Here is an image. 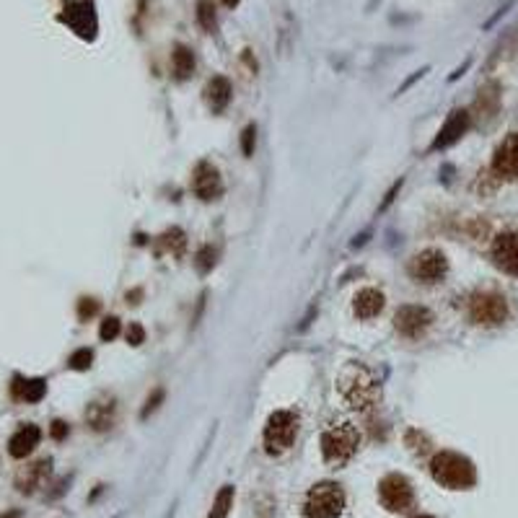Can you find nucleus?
<instances>
[{"label": "nucleus", "mask_w": 518, "mask_h": 518, "mask_svg": "<svg viewBox=\"0 0 518 518\" xmlns=\"http://www.w3.org/2000/svg\"><path fill=\"white\" fill-rule=\"evenodd\" d=\"M430 474L446 490H469L477 482L474 464L466 456L456 453V451H440V453H436L433 462H430Z\"/></svg>", "instance_id": "nucleus-2"}, {"label": "nucleus", "mask_w": 518, "mask_h": 518, "mask_svg": "<svg viewBox=\"0 0 518 518\" xmlns=\"http://www.w3.org/2000/svg\"><path fill=\"white\" fill-rule=\"evenodd\" d=\"M49 433H52V438H55V440L68 438V423H63V420H55V423H52V428H49Z\"/></svg>", "instance_id": "nucleus-29"}, {"label": "nucleus", "mask_w": 518, "mask_h": 518, "mask_svg": "<svg viewBox=\"0 0 518 518\" xmlns=\"http://www.w3.org/2000/svg\"><path fill=\"white\" fill-rule=\"evenodd\" d=\"M52 472V462L49 459H42V462H34L29 466H23L21 472L16 474V490L19 493H26L32 495L36 487H42L47 482V477Z\"/></svg>", "instance_id": "nucleus-15"}, {"label": "nucleus", "mask_w": 518, "mask_h": 518, "mask_svg": "<svg viewBox=\"0 0 518 518\" xmlns=\"http://www.w3.org/2000/svg\"><path fill=\"white\" fill-rule=\"evenodd\" d=\"M298 425H301V420L291 409L272 412L267 417V425H264V449H267V453L278 456V453L291 449L295 436H298Z\"/></svg>", "instance_id": "nucleus-5"}, {"label": "nucleus", "mask_w": 518, "mask_h": 518, "mask_svg": "<svg viewBox=\"0 0 518 518\" xmlns=\"http://www.w3.org/2000/svg\"><path fill=\"white\" fill-rule=\"evenodd\" d=\"M96 308H99V304H96L93 298H83V301H80V319L93 316V314H96Z\"/></svg>", "instance_id": "nucleus-30"}, {"label": "nucleus", "mask_w": 518, "mask_h": 518, "mask_svg": "<svg viewBox=\"0 0 518 518\" xmlns=\"http://www.w3.org/2000/svg\"><path fill=\"white\" fill-rule=\"evenodd\" d=\"M254 143H257V127L249 124L247 130L241 133V150H244V156H251V153H254Z\"/></svg>", "instance_id": "nucleus-26"}, {"label": "nucleus", "mask_w": 518, "mask_h": 518, "mask_svg": "<svg viewBox=\"0 0 518 518\" xmlns=\"http://www.w3.org/2000/svg\"><path fill=\"white\" fill-rule=\"evenodd\" d=\"M415 518H433V516H415Z\"/></svg>", "instance_id": "nucleus-34"}, {"label": "nucleus", "mask_w": 518, "mask_h": 518, "mask_svg": "<svg viewBox=\"0 0 518 518\" xmlns=\"http://www.w3.org/2000/svg\"><path fill=\"white\" fill-rule=\"evenodd\" d=\"M446 272H449V259L438 249H425L409 262V275L417 282H438L446 278Z\"/></svg>", "instance_id": "nucleus-8"}, {"label": "nucleus", "mask_w": 518, "mask_h": 518, "mask_svg": "<svg viewBox=\"0 0 518 518\" xmlns=\"http://www.w3.org/2000/svg\"><path fill=\"white\" fill-rule=\"evenodd\" d=\"M493 169L497 177H506V179H518V133L508 135L495 150L493 158Z\"/></svg>", "instance_id": "nucleus-13"}, {"label": "nucleus", "mask_w": 518, "mask_h": 518, "mask_svg": "<svg viewBox=\"0 0 518 518\" xmlns=\"http://www.w3.org/2000/svg\"><path fill=\"white\" fill-rule=\"evenodd\" d=\"M358 449H361V433L348 420L332 423L322 433V453H324V462L332 466H342L345 462H350L358 453Z\"/></svg>", "instance_id": "nucleus-3"}, {"label": "nucleus", "mask_w": 518, "mask_h": 518, "mask_svg": "<svg viewBox=\"0 0 518 518\" xmlns=\"http://www.w3.org/2000/svg\"><path fill=\"white\" fill-rule=\"evenodd\" d=\"M215 249L213 247H203L200 251H197V257H194V267H197V272L200 275H207V272L215 267Z\"/></svg>", "instance_id": "nucleus-23"}, {"label": "nucleus", "mask_w": 518, "mask_h": 518, "mask_svg": "<svg viewBox=\"0 0 518 518\" xmlns=\"http://www.w3.org/2000/svg\"><path fill=\"white\" fill-rule=\"evenodd\" d=\"M337 386L339 394L345 396V402L355 409H361V412H368L371 407L379 405V396H381L379 381L361 363H350L348 368L339 373Z\"/></svg>", "instance_id": "nucleus-1"}, {"label": "nucleus", "mask_w": 518, "mask_h": 518, "mask_svg": "<svg viewBox=\"0 0 518 518\" xmlns=\"http://www.w3.org/2000/svg\"><path fill=\"white\" fill-rule=\"evenodd\" d=\"M91 361H93V352H91L89 348H80L70 355L68 365L73 371H86V368H91Z\"/></svg>", "instance_id": "nucleus-24"}, {"label": "nucleus", "mask_w": 518, "mask_h": 518, "mask_svg": "<svg viewBox=\"0 0 518 518\" xmlns=\"http://www.w3.org/2000/svg\"><path fill=\"white\" fill-rule=\"evenodd\" d=\"M493 262L506 275L518 278V231L500 234L493 244Z\"/></svg>", "instance_id": "nucleus-11"}, {"label": "nucleus", "mask_w": 518, "mask_h": 518, "mask_svg": "<svg viewBox=\"0 0 518 518\" xmlns=\"http://www.w3.org/2000/svg\"><path fill=\"white\" fill-rule=\"evenodd\" d=\"M127 342H130V345H135V348L146 342V329L140 327L137 322H130V327H127Z\"/></svg>", "instance_id": "nucleus-28"}, {"label": "nucleus", "mask_w": 518, "mask_h": 518, "mask_svg": "<svg viewBox=\"0 0 518 518\" xmlns=\"http://www.w3.org/2000/svg\"><path fill=\"white\" fill-rule=\"evenodd\" d=\"M469 124H472V114L466 112V109H456V112L449 114V120H446V124L438 130V135H436V140H433V150H443V148L453 146L456 140H462V135L469 130Z\"/></svg>", "instance_id": "nucleus-12"}, {"label": "nucleus", "mask_w": 518, "mask_h": 518, "mask_svg": "<svg viewBox=\"0 0 518 518\" xmlns=\"http://www.w3.org/2000/svg\"><path fill=\"white\" fill-rule=\"evenodd\" d=\"M197 21H200V26H203L207 34H213L215 29H218L213 0H200V3H197Z\"/></svg>", "instance_id": "nucleus-22"}, {"label": "nucleus", "mask_w": 518, "mask_h": 518, "mask_svg": "<svg viewBox=\"0 0 518 518\" xmlns=\"http://www.w3.org/2000/svg\"><path fill=\"white\" fill-rule=\"evenodd\" d=\"M120 329H122L120 319H117V316H106L102 322V327H99V337H102L104 342H112V339L120 335Z\"/></svg>", "instance_id": "nucleus-25"}, {"label": "nucleus", "mask_w": 518, "mask_h": 518, "mask_svg": "<svg viewBox=\"0 0 518 518\" xmlns=\"http://www.w3.org/2000/svg\"><path fill=\"white\" fill-rule=\"evenodd\" d=\"M117 420V399L109 394L93 399L89 407H86V423H89L93 430H109Z\"/></svg>", "instance_id": "nucleus-14"}, {"label": "nucleus", "mask_w": 518, "mask_h": 518, "mask_svg": "<svg viewBox=\"0 0 518 518\" xmlns=\"http://www.w3.org/2000/svg\"><path fill=\"white\" fill-rule=\"evenodd\" d=\"M0 518H23L21 510H5V513H0Z\"/></svg>", "instance_id": "nucleus-32"}, {"label": "nucleus", "mask_w": 518, "mask_h": 518, "mask_svg": "<svg viewBox=\"0 0 518 518\" xmlns=\"http://www.w3.org/2000/svg\"><path fill=\"white\" fill-rule=\"evenodd\" d=\"M399 187H402V179L396 181L394 187H392V190H389V194H386V200H383V205H381V210H386V207H389V205H392V200H394V194H396V192H399Z\"/></svg>", "instance_id": "nucleus-31"}, {"label": "nucleus", "mask_w": 518, "mask_h": 518, "mask_svg": "<svg viewBox=\"0 0 518 518\" xmlns=\"http://www.w3.org/2000/svg\"><path fill=\"white\" fill-rule=\"evenodd\" d=\"M39 438H42V430L36 428V425H32V423L21 425V428L13 433V438L8 440L11 456L13 459H26V456L39 446Z\"/></svg>", "instance_id": "nucleus-16"}, {"label": "nucleus", "mask_w": 518, "mask_h": 518, "mask_svg": "<svg viewBox=\"0 0 518 518\" xmlns=\"http://www.w3.org/2000/svg\"><path fill=\"white\" fill-rule=\"evenodd\" d=\"M16 396H21L23 402H39L47 394L45 379H16Z\"/></svg>", "instance_id": "nucleus-19"}, {"label": "nucleus", "mask_w": 518, "mask_h": 518, "mask_svg": "<svg viewBox=\"0 0 518 518\" xmlns=\"http://www.w3.org/2000/svg\"><path fill=\"white\" fill-rule=\"evenodd\" d=\"M231 93H234V89H231V80L225 78V76H215L205 86V99H207V106L213 112H223L225 106H228V102H231Z\"/></svg>", "instance_id": "nucleus-17"}, {"label": "nucleus", "mask_w": 518, "mask_h": 518, "mask_svg": "<svg viewBox=\"0 0 518 518\" xmlns=\"http://www.w3.org/2000/svg\"><path fill=\"white\" fill-rule=\"evenodd\" d=\"M469 319L480 327H497L508 319V304L497 293H477L469 301Z\"/></svg>", "instance_id": "nucleus-7"}, {"label": "nucleus", "mask_w": 518, "mask_h": 518, "mask_svg": "<svg viewBox=\"0 0 518 518\" xmlns=\"http://www.w3.org/2000/svg\"><path fill=\"white\" fill-rule=\"evenodd\" d=\"M234 497H236V493H234L231 484L221 487V493L215 495V503H213V508H210V516L207 518H228L231 508H234Z\"/></svg>", "instance_id": "nucleus-21"}, {"label": "nucleus", "mask_w": 518, "mask_h": 518, "mask_svg": "<svg viewBox=\"0 0 518 518\" xmlns=\"http://www.w3.org/2000/svg\"><path fill=\"white\" fill-rule=\"evenodd\" d=\"M379 500L392 513H405L415 503V490L405 474H386L379 482Z\"/></svg>", "instance_id": "nucleus-6"}, {"label": "nucleus", "mask_w": 518, "mask_h": 518, "mask_svg": "<svg viewBox=\"0 0 518 518\" xmlns=\"http://www.w3.org/2000/svg\"><path fill=\"white\" fill-rule=\"evenodd\" d=\"M352 308H355V316H358V319H373V316L381 314L383 293L376 291V288H365V291H361V293L355 295Z\"/></svg>", "instance_id": "nucleus-18"}, {"label": "nucleus", "mask_w": 518, "mask_h": 518, "mask_svg": "<svg viewBox=\"0 0 518 518\" xmlns=\"http://www.w3.org/2000/svg\"><path fill=\"white\" fill-rule=\"evenodd\" d=\"M430 322H433V316H430V311L425 306L407 304V306H399L394 314L396 332L405 335V337H420V335L430 327Z\"/></svg>", "instance_id": "nucleus-9"}, {"label": "nucleus", "mask_w": 518, "mask_h": 518, "mask_svg": "<svg viewBox=\"0 0 518 518\" xmlns=\"http://www.w3.org/2000/svg\"><path fill=\"white\" fill-rule=\"evenodd\" d=\"M171 65H174V76L179 80H187L194 73V55H192L190 47L179 45L171 55Z\"/></svg>", "instance_id": "nucleus-20"}, {"label": "nucleus", "mask_w": 518, "mask_h": 518, "mask_svg": "<svg viewBox=\"0 0 518 518\" xmlns=\"http://www.w3.org/2000/svg\"><path fill=\"white\" fill-rule=\"evenodd\" d=\"M164 396H166V392H164V389H153V394H150V396L146 399V407H143V412H140V417L146 420V417L150 415V412H156L158 405L164 402Z\"/></svg>", "instance_id": "nucleus-27"}, {"label": "nucleus", "mask_w": 518, "mask_h": 518, "mask_svg": "<svg viewBox=\"0 0 518 518\" xmlns=\"http://www.w3.org/2000/svg\"><path fill=\"white\" fill-rule=\"evenodd\" d=\"M306 518H339L345 510V493L337 482H319L306 495Z\"/></svg>", "instance_id": "nucleus-4"}, {"label": "nucleus", "mask_w": 518, "mask_h": 518, "mask_svg": "<svg viewBox=\"0 0 518 518\" xmlns=\"http://www.w3.org/2000/svg\"><path fill=\"white\" fill-rule=\"evenodd\" d=\"M192 192H194L200 200H205V203L218 200V197L223 194V179H221V171L215 169L213 164L200 161V164L194 166V174H192Z\"/></svg>", "instance_id": "nucleus-10"}, {"label": "nucleus", "mask_w": 518, "mask_h": 518, "mask_svg": "<svg viewBox=\"0 0 518 518\" xmlns=\"http://www.w3.org/2000/svg\"><path fill=\"white\" fill-rule=\"evenodd\" d=\"M221 3H223V5H228V8H236L241 0H221Z\"/></svg>", "instance_id": "nucleus-33"}]
</instances>
